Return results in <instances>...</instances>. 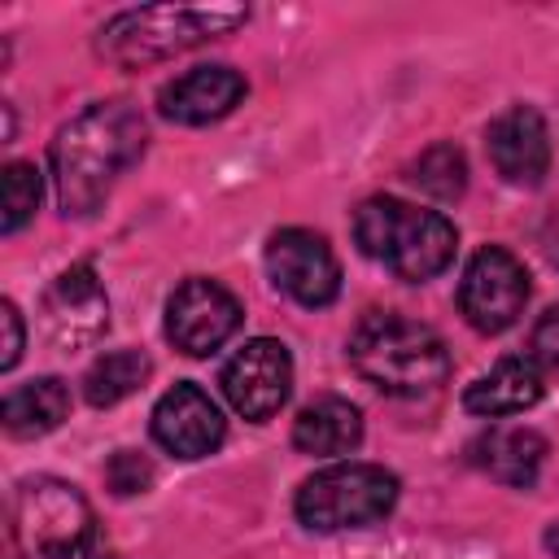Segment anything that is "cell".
Returning <instances> with one entry per match:
<instances>
[{"label":"cell","mask_w":559,"mask_h":559,"mask_svg":"<svg viewBox=\"0 0 559 559\" xmlns=\"http://www.w3.org/2000/svg\"><path fill=\"white\" fill-rule=\"evenodd\" d=\"M144 118L127 100L87 105L52 140V183L66 218H87L109 197L114 179L144 153Z\"/></svg>","instance_id":"cell-1"},{"label":"cell","mask_w":559,"mask_h":559,"mask_svg":"<svg viewBox=\"0 0 559 559\" xmlns=\"http://www.w3.org/2000/svg\"><path fill=\"white\" fill-rule=\"evenodd\" d=\"M349 362L362 380L393 397L437 393L450 376L445 341L402 314H367L349 336Z\"/></svg>","instance_id":"cell-2"},{"label":"cell","mask_w":559,"mask_h":559,"mask_svg":"<svg viewBox=\"0 0 559 559\" xmlns=\"http://www.w3.org/2000/svg\"><path fill=\"white\" fill-rule=\"evenodd\" d=\"M354 240L367 258L389 266L397 280H432L454 258V223L437 210H419L397 197H371L354 214Z\"/></svg>","instance_id":"cell-3"},{"label":"cell","mask_w":559,"mask_h":559,"mask_svg":"<svg viewBox=\"0 0 559 559\" xmlns=\"http://www.w3.org/2000/svg\"><path fill=\"white\" fill-rule=\"evenodd\" d=\"M249 13L236 4H153V9H131L105 22L96 48L105 61L122 70H140L153 61H170L175 52H188L214 35H227L245 22Z\"/></svg>","instance_id":"cell-4"},{"label":"cell","mask_w":559,"mask_h":559,"mask_svg":"<svg viewBox=\"0 0 559 559\" xmlns=\"http://www.w3.org/2000/svg\"><path fill=\"white\" fill-rule=\"evenodd\" d=\"M13 546L22 559H109L92 502L52 476L22 480L13 493Z\"/></svg>","instance_id":"cell-5"},{"label":"cell","mask_w":559,"mask_h":559,"mask_svg":"<svg viewBox=\"0 0 559 559\" xmlns=\"http://www.w3.org/2000/svg\"><path fill=\"white\" fill-rule=\"evenodd\" d=\"M397 502V476L376 463H336L314 472L297 489V520L314 533L367 528L384 520Z\"/></svg>","instance_id":"cell-6"},{"label":"cell","mask_w":559,"mask_h":559,"mask_svg":"<svg viewBox=\"0 0 559 559\" xmlns=\"http://www.w3.org/2000/svg\"><path fill=\"white\" fill-rule=\"evenodd\" d=\"M524 301H528V271L520 266L515 253L489 245L467 262L459 284V310L476 332H489V336L507 332L524 314Z\"/></svg>","instance_id":"cell-7"},{"label":"cell","mask_w":559,"mask_h":559,"mask_svg":"<svg viewBox=\"0 0 559 559\" xmlns=\"http://www.w3.org/2000/svg\"><path fill=\"white\" fill-rule=\"evenodd\" d=\"M240 328V301L214 280H183L166 301V336L175 349L205 358Z\"/></svg>","instance_id":"cell-8"},{"label":"cell","mask_w":559,"mask_h":559,"mask_svg":"<svg viewBox=\"0 0 559 559\" xmlns=\"http://www.w3.org/2000/svg\"><path fill=\"white\" fill-rule=\"evenodd\" d=\"M266 271L280 293L301 306H328L341 293V266L323 236L306 227H284L266 245Z\"/></svg>","instance_id":"cell-9"},{"label":"cell","mask_w":559,"mask_h":559,"mask_svg":"<svg viewBox=\"0 0 559 559\" xmlns=\"http://www.w3.org/2000/svg\"><path fill=\"white\" fill-rule=\"evenodd\" d=\"M44 332L57 349H83L92 345L105 323H109V301H105V288L96 280V271L87 262L61 271L52 280V288L44 293Z\"/></svg>","instance_id":"cell-10"},{"label":"cell","mask_w":559,"mask_h":559,"mask_svg":"<svg viewBox=\"0 0 559 559\" xmlns=\"http://www.w3.org/2000/svg\"><path fill=\"white\" fill-rule=\"evenodd\" d=\"M293 389V358L280 341L258 336L223 367V393L245 419H271Z\"/></svg>","instance_id":"cell-11"},{"label":"cell","mask_w":559,"mask_h":559,"mask_svg":"<svg viewBox=\"0 0 559 559\" xmlns=\"http://www.w3.org/2000/svg\"><path fill=\"white\" fill-rule=\"evenodd\" d=\"M223 432V411L197 384H175L153 406V437L175 459H205L210 450H218Z\"/></svg>","instance_id":"cell-12"},{"label":"cell","mask_w":559,"mask_h":559,"mask_svg":"<svg viewBox=\"0 0 559 559\" xmlns=\"http://www.w3.org/2000/svg\"><path fill=\"white\" fill-rule=\"evenodd\" d=\"M489 162L493 170L515 188H537L550 170V135L537 109L515 105L489 122Z\"/></svg>","instance_id":"cell-13"},{"label":"cell","mask_w":559,"mask_h":559,"mask_svg":"<svg viewBox=\"0 0 559 559\" xmlns=\"http://www.w3.org/2000/svg\"><path fill=\"white\" fill-rule=\"evenodd\" d=\"M240 96H245V79L231 66H197V70L179 74L175 83H166L157 105L170 122L205 127V122L227 118L240 105Z\"/></svg>","instance_id":"cell-14"},{"label":"cell","mask_w":559,"mask_h":559,"mask_svg":"<svg viewBox=\"0 0 559 559\" xmlns=\"http://www.w3.org/2000/svg\"><path fill=\"white\" fill-rule=\"evenodd\" d=\"M542 397V371L533 367V358H502L493 371H485L480 380L467 384L463 406L472 415L498 419V415H520Z\"/></svg>","instance_id":"cell-15"},{"label":"cell","mask_w":559,"mask_h":559,"mask_svg":"<svg viewBox=\"0 0 559 559\" xmlns=\"http://www.w3.org/2000/svg\"><path fill=\"white\" fill-rule=\"evenodd\" d=\"M358 441H362V415L345 397H314L293 419V445L301 454L332 459V454H349Z\"/></svg>","instance_id":"cell-16"},{"label":"cell","mask_w":559,"mask_h":559,"mask_svg":"<svg viewBox=\"0 0 559 559\" xmlns=\"http://www.w3.org/2000/svg\"><path fill=\"white\" fill-rule=\"evenodd\" d=\"M472 459L493 480L528 489L546 463V441L533 428H489L480 441H472Z\"/></svg>","instance_id":"cell-17"},{"label":"cell","mask_w":559,"mask_h":559,"mask_svg":"<svg viewBox=\"0 0 559 559\" xmlns=\"http://www.w3.org/2000/svg\"><path fill=\"white\" fill-rule=\"evenodd\" d=\"M66 411H70V389L57 376H39V380L17 384L4 397L0 415H4L9 437H44L66 419Z\"/></svg>","instance_id":"cell-18"},{"label":"cell","mask_w":559,"mask_h":559,"mask_svg":"<svg viewBox=\"0 0 559 559\" xmlns=\"http://www.w3.org/2000/svg\"><path fill=\"white\" fill-rule=\"evenodd\" d=\"M148 380V358L140 349H114L100 354L87 376H83V393L92 406H118L122 397H131L140 384Z\"/></svg>","instance_id":"cell-19"},{"label":"cell","mask_w":559,"mask_h":559,"mask_svg":"<svg viewBox=\"0 0 559 559\" xmlns=\"http://www.w3.org/2000/svg\"><path fill=\"white\" fill-rule=\"evenodd\" d=\"M411 179H415L428 197L454 201V197H463V188H467V162H463V153H459L454 144H432V148L419 153V162L411 166Z\"/></svg>","instance_id":"cell-20"},{"label":"cell","mask_w":559,"mask_h":559,"mask_svg":"<svg viewBox=\"0 0 559 559\" xmlns=\"http://www.w3.org/2000/svg\"><path fill=\"white\" fill-rule=\"evenodd\" d=\"M39 210V170L31 162H9L4 166V214H0V231L13 236L17 227H26Z\"/></svg>","instance_id":"cell-21"},{"label":"cell","mask_w":559,"mask_h":559,"mask_svg":"<svg viewBox=\"0 0 559 559\" xmlns=\"http://www.w3.org/2000/svg\"><path fill=\"white\" fill-rule=\"evenodd\" d=\"M105 480H109V489H114L118 498L144 493V489L153 485V463H148L144 454H135V450H118V454L109 459V467H105Z\"/></svg>","instance_id":"cell-22"},{"label":"cell","mask_w":559,"mask_h":559,"mask_svg":"<svg viewBox=\"0 0 559 559\" xmlns=\"http://www.w3.org/2000/svg\"><path fill=\"white\" fill-rule=\"evenodd\" d=\"M528 358H533L537 371L559 376V306L537 319V328H533V336H528Z\"/></svg>","instance_id":"cell-23"},{"label":"cell","mask_w":559,"mask_h":559,"mask_svg":"<svg viewBox=\"0 0 559 559\" xmlns=\"http://www.w3.org/2000/svg\"><path fill=\"white\" fill-rule=\"evenodd\" d=\"M0 328H4V354H0V367L9 371L17 358H22V314L13 301L0 306Z\"/></svg>","instance_id":"cell-24"},{"label":"cell","mask_w":559,"mask_h":559,"mask_svg":"<svg viewBox=\"0 0 559 559\" xmlns=\"http://www.w3.org/2000/svg\"><path fill=\"white\" fill-rule=\"evenodd\" d=\"M546 546H550V555L559 559V524H550V528H546Z\"/></svg>","instance_id":"cell-25"},{"label":"cell","mask_w":559,"mask_h":559,"mask_svg":"<svg viewBox=\"0 0 559 559\" xmlns=\"http://www.w3.org/2000/svg\"><path fill=\"white\" fill-rule=\"evenodd\" d=\"M550 258H555V266H559V236L550 240Z\"/></svg>","instance_id":"cell-26"}]
</instances>
